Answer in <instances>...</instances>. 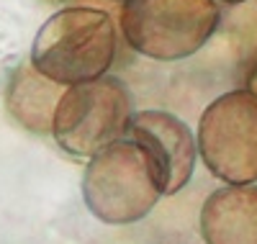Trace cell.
<instances>
[{
    "mask_svg": "<svg viewBox=\"0 0 257 244\" xmlns=\"http://www.w3.org/2000/svg\"><path fill=\"white\" fill-rule=\"evenodd\" d=\"M116 47V24L105 11L62 8L36 31L31 64L59 85H80L111 70Z\"/></svg>",
    "mask_w": 257,
    "mask_h": 244,
    "instance_id": "6da1fadb",
    "label": "cell"
},
{
    "mask_svg": "<svg viewBox=\"0 0 257 244\" xmlns=\"http://www.w3.org/2000/svg\"><path fill=\"white\" fill-rule=\"evenodd\" d=\"M162 198L155 170L134 139H118L93 154L82 172V201L103 224H137Z\"/></svg>",
    "mask_w": 257,
    "mask_h": 244,
    "instance_id": "7a4b0ae2",
    "label": "cell"
},
{
    "mask_svg": "<svg viewBox=\"0 0 257 244\" xmlns=\"http://www.w3.org/2000/svg\"><path fill=\"white\" fill-rule=\"evenodd\" d=\"M221 24L216 0H126L123 39L134 52L157 62L196 54Z\"/></svg>",
    "mask_w": 257,
    "mask_h": 244,
    "instance_id": "3957f363",
    "label": "cell"
},
{
    "mask_svg": "<svg viewBox=\"0 0 257 244\" xmlns=\"http://www.w3.org/2000/svg\"><path fill=\"white\" fill-rule=\"evenodd\" d=\"M134 113V98L126 82L103 75L64 90L52 137L72 157H93L128 134Z\"/></svg>",
    "mask_w": 257,
    "mask_h": 244,
    "instance_id": "277c9868",
    "label": "cell"
},
{
    "mask_svg": "<svg viewBox=\"0 0 257 244\" xmlns=\"http://www.w3.org/2000/svg\"><path fill=\"white\" fill-rule=\"evenodd\" d=\"M198 152L226 185L257 183V95L247 87L224 93L198 121Z\"/></svg>",
    "mask_w": 257,
    "mask_h": 244,
    "instance_id": "5b68a950",
    "label": "cell"
},
{
    "mask_svg": "<svg viewBox=\"0 0 257 244\" xmlns=\"http://www.w3.org/2000/svg\"><path fill=\"white\" fill-rule=\"evenodd\" d=\"M126 137L144 149L162 195H175L190 183L201 152L185 121L167 110H137Z\"/></svg>",
    "mask_w": 257,
    "mask_h": 244,
    "instance_id": "8992f818",
    "label": "cell"
},
{
    "mask_svg": "<svg viewBox=\"0 0 257 244\" xmlns=\"http://www.w3.org/2000/svg\"><path fill=\"white\" fill-rule=\"evenodd\" d=\"M206 244H257V188L229 185L213 190L201 208Z\"/></svg>",
    "mask_w": 257,
    "mask_h": 244,
    "instance_id": "52a82bcc",
    "label": "cell"
},
{
    "mask_svg": "<svg viewBox=\"0 0 257 244\" xmlns=\"http://www.w3.org/2000/svg\"><path fill=\"white\" fill-rule=\"evenodd\" d=\"M64 85L41 75L31 62H21L8 72L6 80V108L8 113L31 134H52L54 113Z\"/></svg>",
    "mask_w": 257,
    "mask_h": 244,
    "instance_id": "ba28073f",
    "label": "cell"
},
{
    "mask_svg": "<svg viewBox=\"0 0 257 244\" xmlns=\"http://www.w3.org/2000/svg\"><path fill=\"white\" fill-rule=\"evenodd\" d=\"M244 87L257 95V59L252 62V67H249V75H247V85H244Z\"/></svg>",
    "mask_w": 257,
    "mask_h": 244,
    "instance_id": "9c48e42d",
    "label": "cell"
},
{
    "mask_svg": "<svg viewBox=\"0 0 257 244\" xmlns=\"http://www.w3.org/2000/svg\"><path fill=\"white\" fill-rule=\"evenodd\" d=\"M39 3H49V6H59V3H64V0H39Z\"/></svg>",
    "mask_w": 257,
    "mask_h": 244,
    "instance_id": "30bf717a",
    "label": "cell"
},
{
    "mask_svg": "<svg viewBox=\"0 0 257 244\" xmlns=\"http://www.w3.org/2000/svg\"><path fill=\"white\" fill-rule=\"evenodd\" d=\"M221 3H231L234 6V3H244V0H221Z\"/></svg>",
    "mask_w": 257,
    "mask_h": 244,
    "instance_id": "8fae6325",
    "label": "cell"
},
{
    "mask_svg": "<svg viewBox=\"0 0 257 244\" xmlns=\"http://www.w3.org/2000/svg\"><path fill=\"white\" fill-rule=\"evenodd\" d=\"M123 3H126V0H123Z\"/></svg>",
    "mask_w": 257,
    "mask_h": 244,
    "instance_id": "7c38bea8",
    "label": "cell"
}]
</instances>
